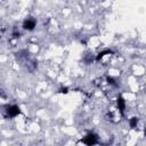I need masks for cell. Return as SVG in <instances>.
Listing matches in <instances>:
<instances>
[{"label": "cell", "instance_id": "4", "mask_svg": "<svg viewBox=\"0 0 146 146\" xmlns=\"http://www.w3.org/2000/svg\"><path fill=\"white\" fill-rule=\"evenodd\" d=\"M117 105H119L120 111L123 113V110H124V100L122 98H117Z\"/></svg>", "mask_w": 146, "mask_h": 146}, {"label": "cell", "instance_id": "3", "mask_svg": "<svg viewBox=\"0 0 146 146\" xmlns=\"http://www.w3.org/2000/svg\"><path fill=\"white\" fill-rule=\"evenodd\" d=\"M7 113L9 116H16L17 114H19V107L16 106V105H11V106H8V110H7Z\"/></svg>", "mask_w": 146, "mask_h": 146}, {"label": "cell", "instance_id": "5", "mask_svg": "<svg viewBox=\"0 0 146 146\" xmlns=\"http://www.w3.org/2000/svg\"><path fill=\"white\" fill-rule=\"evenodd\" d=\"M136 124H137V117H132V119L130 120V127H131V128H135Z\"/></svg>", "mask_w": 146, "mask_h": 146}, {"label": "cell", "instance_id": "1", "mask_svg": "<svg viewBox=\"0 0 146 146\" xmlns=\"http://www.w3.org/2000/svg\"><path fill=\"white\" fill-rule=\"evenodd\" d=\"M83 143H86L87 145H94L97 143V136L94 133H89L83 138Z\"/></svg>", "mask_w": 146, "mask_h": 146}, {"label": "cell", "instance_id": "2", "mask_svg": "<svg viewBox=\"0 0 146 146\" xmlns=\"http://www.w3.org/2000/svg\"><path fill=\"white\" fill-rule=\"evenodd\" d=\"M23 27L25 30H29V31L33 30L35 27V21L34 19H31V18H26L24 21V23H23Z\"/></svg>", "mask_w": 146, "mask_h": 146}]
</instances>
